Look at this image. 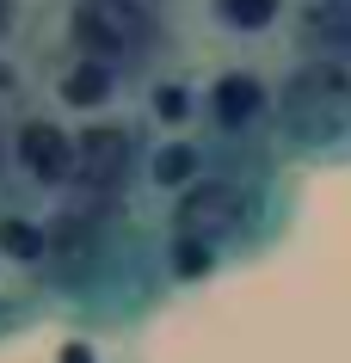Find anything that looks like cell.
I'll return each mask as SVG.
<instances>
[{
    "label": "cell",
    "mask_w": 351,
    "mask_h": 363,
    "mask_svg": "<svg viewBox=\"0 0 351 363\" xmlns=\"http://www.w3.org/2000/svg\"><path fill=\"white\" fill-rule=\"evenodd\" d=\"M62 363H93V351H87V345H68V351H62Z\"/></svg>",
    "instance_id": "15"
},
{
    "label": "cell",
    "mask_w": 351,
    "mask_h": 363,
    "mask_svg": "<svg viewBox=\"0 0 351 363\" xmlns=\"http://www.w3.org/2000/svg\"><path fill=\"white\" fill-rule=\"evenodd\" d=\"M68 50L74 62H99L117 80L155 68L167 50V19L155 0H68Z\"/></svg>",
    "instance_id": "3"
},
{
    "label": "cell",
    "mask_w": 351,
    "mask_h": 363,
    "mask_svg": "<svg viewBox=\"0 0 351 363\" xmlns=\"http://www.w3.org/2000/svg\"><path fill=\"white\" fill-rule=\"evenodd\" d=\"M142 172V142L117 117H87L74 130V185L80 197H123L130 179Z\"/></svg>",
    "instance_id": "5"
},
{
    "label": "cell",
    "mask_w": 351,
    "mask_h": 363,
    "mask_svg": "<svg viewBox=\"0 0 351 363\" xmlns=\"http://www.w3.org/2000/svg\"><path fill=\"white\" fill-rule=\"evenodd\" d=\"M6 160L31 191H68L74 185V135L56 117H25L6 142Z\"/></svg>",
    "instance_id": "6"
},
{
    "label": "cell",
    "mask_w": 351,
    "mask_h": 363,
    "mask_svg": "<svg viewBox=\"0 0 351 363\" xmlns=\"http://www.w3.org/2000/svg\"><path fill=\"white\" fill-rule=\"evenodd\" d=\"M210 160H216L210 142H197V135H167V142H155V148L142 154V179H148V191L179 197L185 185H197V179L210 172Z\"/></svg>",
    "instance_id": "8"
},
{
    "label": "cell",
    "mask_w": 351,
    "mask_h": 363,
    "mask_svg": "<svg viewBox=\"0 0 351 363\" xmlns=\"http://www.w3.org/2000/svg\"><path fill=\"white\" fill-rule=\"evenodd\" d=\"M0 259H13V265H25V271H43V222L0 216Z\"/></svg>",
    "instance_id": "12"
},
{
    "label": "cell",
    "mask_w": 351,
    "mask_h": 363,
    "mask_svg": "<svg viewBox=\"0 0 351 363\" xmlns=\"http://www.w3.org/2000/svg\"><path fill=\"white\" fill-rule=\"evenodd\" d=\"M117 86L123 80L111 74V68H99V62H62V74H56V99L68 105V111H105L117 99Z\"/></svg>",
    "instance_id": "10"
},
{
    "label": "cell",
    "mask_w": 351,
    "mask_h": 363,
    "mask_svg": "<svg viewBox=\"0 0 351 363\" xmlns=\"http://www.w3.org/2000/svg\"><path fill=\"white\" fill-rule=\"evenodd\" d=\"M284 38H290V56L351 68V0H296Z\"/></svg>",
    "instance_id": "7"
},
{
    "label": "cell",
    "mask_w": 351,
    "mask_h": 363,
    "mask_svg": "<svg viewBox=\"0 0 351 363\" xmlns=\"http://www.w3.org/2000/svg\"><path fill=\"white\" fill-rule=\"evenodd\" d=\"M290 6L296 0H204L210 13V31L216 38H234V43H265L290 25Z\"/></svg>",
    "instance_id": "9"
},
{
    "label": "cell",
    "mask_w": 351,
    "mask_h": 363,
    "mask_svg": "<svg viewBox=\"0 0 351 363\" xmlns=\"http://www.w3.org/2000/svg\"><path fill=\"white\" fill-rule=\"evenodd\" d=\"M13 25H19V0H0V43L13 38Z\"/></svg>",
    "instance_id": "13"
},
{
    "label": "cell",
    "mask_w": 351,
    "mask_h": 363,
    "mask_svg": "<svg viewBox=\"0 0 351 363\" xmlns=\"http://www.w3.org/2000/svg\"><path fill=\"white\" fill-rule=\"evenodd\" d=\"M272 154L296 167H351V68L290 56L277 74Z\"/></svg>",
    "instance_id": "2"
},
{
    "label": "cell",
    "mask_w": 351,
    "mask_h": 363,
    "mask_svg": "<svg viewBox=\"0 0 351 363\" xmlns=\"http://www.w3.org/2000/svg\"><path fill=\"white\" fill-rule=\"evenodd\" d=\"M290 216H296L290 167L272 148H253V154H216L210 172L173 197L167 234H185L228 265V259L272 252L290 234Z\"/></svg>",
    "instance_id": "1"
},
{
    "label": "cell",
    "mask_w": 351,
    "mask_h": 363,
    "mask_svg": "<svg viewBox=\"0 0 351 363\" xmlns=\"http://www.w3.org/2000/svg\"><path fill=\"white\" fill-rule=\"evenodd\" d=\"M13 93H19V68L0 56V99H13Z\"/></svg>",
    "instance_id": "14"
},
{
    "label": "cell",
    "mask_w": 351,
    "mask_h": 363,
    "mask_svg": "<svg viewBox=\"0 0 351 363\" xmlns=\"http://www.w3.org/2000/svg\"><path fill=\"white\" fill-rule=\"evenodd\" d=\"M0 160H6V135H0Z\"/></svg>",
    "instance_id": "16"
},
{
    "label": "cell",
    "mask_w": 351,
    "mask_h": 363,
    "mask_svg": "<svg viewBox=\"0 0 351 363\" xmlns=\"http://www.w3.org/2000/svg\"><path fill=\"white\" fill-rule=\"evenodd\" d=\"M148 117H155L160 130L185 135L197 123V86L191 80H148Z\"/></svg>",
    "instance_id": "11"
},
{
    "label": "cell",
    "mask_w": 351,
    "mask_h": 363,
    "mask_svg": "<svg viewBox=\"0 0 351 363\" xmlns=\"http://www.w3.org/2000/svg\"><path fill=\"white\" fill-rule=\"evenodd\" d=\"M272 111H277V80L253 62H228L197 86V123L216 154L272 148Z\"/></svg>",
    "instance_id": "4"
}]
</instances>
